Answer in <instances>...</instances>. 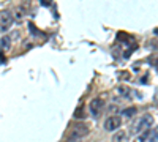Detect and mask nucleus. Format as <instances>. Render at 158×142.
<instances>
[{"mask_svg":"<svg viewBox=\"0 0 158 142\" xmlns=\"http://www.w3.org/2000/svg\"><path fill=\"white\" fill-rule=\"evenodd\" d=\"M89 133H90V126L89 125H85V123H76L74 126H71V130L68 131L67 139H68V142H76L79 139L85 137Z\"/></svg>","mask_w":158,"mask_h":142,"instance_id":"obj_1","label":"nucleus"},{"mask_svg":"<svg viewBox=\"0 0 158 142\" xmlns=\"http://www.w3.org/2000/svg\"><path fill=\"white\" fill-rule=\"evenodd\" d=\"M153 125V117L150 114H146V115H142V117L139 119V122L135 125V133H144V131H147L150 130Z\"/></svg>","mask_w":158,"mask_h":142,"instance_id":"obj_2","label":"nucleus"},{"mask_svg":"<svg viewBox=\"0 0 158 142\" xmlns=\"http://www.w3.org/2000/svg\"><path fill=\"white\" fill-rule=\"evenodd\" d=\"M13 21H15V18H13V13L10 10H2L0 11V30L2 32H6L11 27Z\"/></svg>","mask_w":158,"mask_h":142,"instance_id":"obj_3","label":"nucleus"},{"mask_svg":"<svg viewBox=\"0 0 158 142\" xmlns=\"http://www.w3.org/2000/svg\"><path fill=\"white\" fill-rule=\"evenodd\" d=\"M122 125V119L118 117V115H111V117L106 119L104 122V130L106 131H117L118 128Z\"/></svg>","mask_w":158,"mask_h":142,"instance_id":"obj_4","label":"nucleus"},{"mask_svg":"<svg viewBox=\"0 0 158 142\" xmlns=\"http://www.w3.org/2000/svg\"><path fill=\"white\" fill-rule=\"evenodd\" d=\"M103 106H104V103H103L101 98H94L89 103V111H90V114L94 115V117H98V114L101 112Z\"/></svg>","mask_w":158,"mask_h":142,"instance_id":"obj_5","label":"nucleus"},{"mask_svg":"<svg viewBox=\"0 0 158 142\" xmlns=\"http://www.w3.org/2000/svg\"><path fill=\"white\" fill-rule=\"evenodd\" d=\"M27 14V8H25V5H19L15 8V13H13V18H15L16 21H21L24 19V16Z\"/></svg>","mask_w":158,"mask_h":142,"instance_id":"obj_6","label":"nucleus"},{"mask_svg":"<svg viewBox=\"0 0 158 142\" xmlns=\"http://www.w3.org/2000/svg\"><path fill=\"white\" fill-rule=\"evenodd\" d=\"M117 93L120 95L122 98H130L131 96V88L127 85H118L117 87Z\"/></svg>","mask_w":158,"mask_h":142,"instance_id":"obj_7","label":"nucleus"},{"mask_svg":"<svg viewBox=\"0 0 158 142\" xmlns=\"http://www.w3.org/2000/svg\"><path fill=\"white\" fill-rule=\"evenodd\" d=\"M112 142H127V131H115L112 136Z\"/></svg>","mask_w":158,"mask_h":142,"instance_id":"obj_8","label":"nucleus"},{"mask_svg":"<svg viewBox=\"0 0 158 142\" xmlns=\"http://www.w3.org/2000/svg\"><path fill=\"white\" fill-rule=\"evenodd\" d=\"M11 46V38L10 36H3L2 40H0V49L2 51H8Z\"/></svg>","mask_w":158,"mask_h":142,"instance_id":"obj_9","label":"nucleus"},{"mask_svg":"<svg viewBox=\"0 0 158 142\" xmlns=\"http://www.w3.org/2000/svg\"><path fill=\"white\" fill-rule=\"evenodd\" d=\"M135 114H136V108H127V109L122 111V115H125L127 119H131Z\"/></svg>","mask_w":158,"mask_h":142,"instance_id":"obj_10","label":"nucleus"},{"mask_svg":"<svg viewBox=\"0 0 158 142\" xmlns=\"http://www.w3.org/2000/svg\"><path fill=\"white\" fill-rule=\"evenodd\" d=\"M149 134H150V130H147V131L141 133V134H139V142H146V139L149 137Z\"/></svg>","mask_w":158,"mask_h":142,"instance_id":"obj_11","label":"nucleus"},{"mask_svg":"<svg viewBox=\"0 0 158 142\" xmlns=\"http://www.w3.org/2000/svg\"><path fill=\"white\" fill-rule=\"evenodd\" d=\"M118 76H120V79H130V73H127V71H120Z\"/></svg>","mask_w":158,"mask_h":142,"instance_id":"obj_12","label":"nucleus"}]
</instances>
